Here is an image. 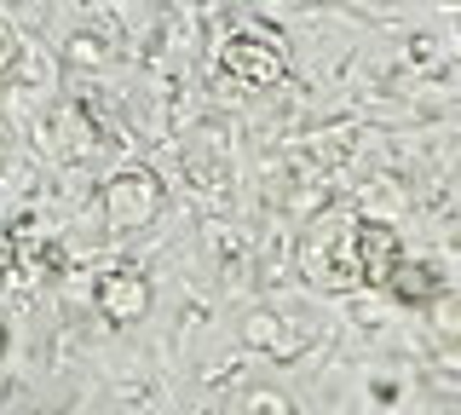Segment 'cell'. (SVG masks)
<instances>
[{
  "label": "cell",
  "mask_w": 461,
  "mask_h": 415,
  "mask_svg": "<svg viewBox=\"0 0 461 415\" xmlns=\"http://www.w3.org/2000/svg\"><path fill=\"white\" fill-rule=\"evenodd\" d=\"M381 289H393L403 306H427V300L438 294V277H432L427 266H403V260H398V266H393V277H386Z\"/></svg>",
  "instance_id": "cell-1"
},
{
  "label": "cell",
  "mask_w": 461,
  "mask_h": 415,
  "mask_svg": "<svg viewBox=\"0 0 461 415\" xmlns=\"http://www.w3.org/2000/svg\"><path fill=\"white\" fill-rule=\"evenodd\" d=\"M0 352H6V329H0Z\"/></svg>",
  "instance_id": "cell-2"
}]
</instances>
